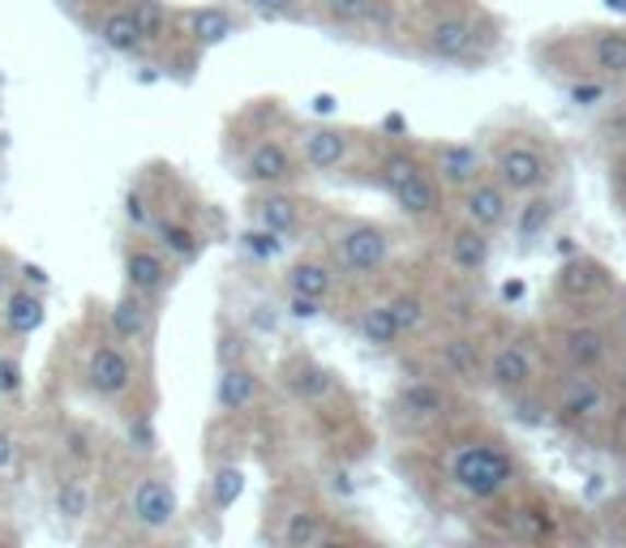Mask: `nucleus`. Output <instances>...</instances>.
<instances>
[{"label":"nucleus","mask_w":626,"mask_h":548,"mask_svg":"<svg viewBox=\"0 0 626 548\" xmlns=\"http://www.w3.org/2000/svg\"><path fill=\"white\" fill-rule=\"evenodd\" d=\"M520 476L515 454L494 438H468L455 442L447 454V485L468 501H498Z\"/></svg>","instance_id":"obj_1"},{"label":"nucleus","mask_w":626,"mask_h":548,"mask_svg":"<svg viewBox=\"0 0 626 548\" xmlns=\"http://www.w3.org/2000/svg\"><path fill=\"white\" fill-rule=\"evenodd\" d=\"M485 26L468 4H433L420 26V51L442 65H480L485 60Z\"/></svg>","instance_id":"obj_2"},{"label":"nucleus","mask_w":626,"mask_h":548,"mask_svg":"<svg viewBox=\"0 0 626 548\" xmlns=\"http://www.w3.org/2000/svg\"><path fill=\"white\" fill-rule=\"evenodd\" d=\"M326 253L344 279L369 283L391 266V232L373 219H339L326 236Z\"/></svg>","instance_id":"obj_3"},{"label":"nucleus","mask_w":626,"mask_h":548,"mask_svg":"<svg viewBox=\"0 0 626 548\" xmlns=\"http://www.w3.org/2000/svg\"><path fill=\"white\" fill-rule=\"evenodd\" d=\"M378 189L399 206V214H408L417 223L442 210V185H438L433 167H425L408 150H391L378 159Z\"/></svg>","instance_id":"obj_4"},{"label":"nucleus","mask_w":626,"mask_h":548,"mask_svg":"<svg viewBox=\"0 0 626 548\" xmlns=\"http://www.w3.org/2000/svg\"><path fill=\"white\" fill-rule=\"evenodd\" d=\"M82 382H86V390L95 399H125L134 390V382H138V360L129 355V343H120L112 335L100 339V343H91L86 360H82Z\"/></svg>","instance_id":"obj_5"},{"label":"nucleus","mask_w":626,"mask_h":548,"mask_svg":"<svg viewBox=\"0 0 626 548\" xmlns=\"http://www.w3.org/2000/svg\"><path fill=\"white\" fill-rule=\"evenodd\" d=\"M549 159H545V150L532 147V142H507V147H498L494 154V180H502L511 194H541L545 185H549Z\"/></svg>","instance_id":"obj_6"},{"label":"nucleus","mask_w":626,"mask_h":548,"mask_svg":"<svg viewBox=\"0 0 626 548\" xmlns=\"http://www.w3.org/2000/svg\"><path fill=\"white\" fill-rule=\"evenodd\" d=\"M176 489L167 476L159 471H142L134 485H129V518L142 527V532H167L176 523Z\"/></svg>","instance_id":"obj_7"},{"label":"nucleus","mask_w":626,"mask_h":548,"mask_svg":"<svg viewBox=\"0 0 626 548\" xmlns=\"http://www.w3.org/2000/svg\"><path fill=\"white\" fill-rule=\"evenodd\" d=\"M301 163L310 167L313 176H335L339 167L352 163L357 154V133L352 129H339V125H310L301 129Z\"/></svg>","instance_id":"obj_8"},{"label":"nucleus","mask_w":626,"mask_h":548,"mask_svg":"<svg viewBox=\"0 0 626 548\" xmlns=\"http://www.w3.org/2000/svg\"><path fill=\"white\" fill-rule=\"evenodd\" d=\"M511 189L502 185V180H494V176H480L476 185H468L464 194H460V214H464V223L472 228H480V232H498V228H507L511 223Z\"/></svg>","instance_id":"obj_9"},{"label":"nucleus","mask_w":626,"mask_h":548,"mask_svg":"<svg viewBox=\"0 0 626 548\" xmlns=\"http://www.w3.org/2000/svg\"><path fill=\"white\" fill-rule=\"evenodd\" d=\"M241 176H245V185H254V189L292 185V180H297V154L288 150V142H279V138H262V142H254V147L245 150Z\"/></svg>","instance_id":"obj_10"},{"label":"nucleus","mask_w":626,"mask_h":548,"mask_svg":"<svg viewBox=\"0 0 626 548\" xmlns=\"http://www.w3.org/2000/svg\"><path fill=\"white\" fill-rule=\"evenodd\" d=\"M107 335L120 339V343H134V348L151 343V335H155V300L125 288V296L107 308Z\"/></svg>","instance_id":"obj_11"},{"label":"nucleus","mask_w":626,"mask_h":548,"mask_svg":"<svg viewBox=\"0 0 626 548\" xmlns=\"http://www.w3.org/2000/svg\"><path fill=\"white\" fill-rule=\"evenodd\" d=\"M250 210H254V223H262V228H270L279 236H297L305 214H310V201L292 194L288 185H270V189H258Z\"/></svg>","instance_id":"obj_12"},{"label":"nucleus","mask_w":626,"mask_h":548,"mask_svg":"<svg viewBox=\"0 0 626 548\" xmlns=\"http://www.w3.org/2000/svg\"><path fill=\"white\" fill-rule=\"evenodd\" d=\"M125 283L134 292H142V296L159 300L172 288V257L163 249H155V245H147V241L129 245L125 249Z\"/></svg>","instance_id":"obj_13"},{"label":"nucleus","mask_w":626,"mask_h":548,"mask_svg":"<svg viewBox=\"0 0 626 548\" xmlns=\"http://www.w3.org/2000/svg\"><path fill=\"white\" fill-rule=\"evenodd\" d=\"M536 377V360L523 343H498L485 355V382L502 395H523Z\"/></svg>","instance_id":"obj_14"},{"label":"nucleus","mask_w":626,"mask_h":548,"mask_svg":"<svg viewBox=\"0 0 626 548\" xmlns=\"http://www.w3.org/2000/svg\"><path fill=\"white\" fill-rule=\"evenodd\" d=\"M447 411H451V390L433 377H417L395 395V416L404 424H438Z\"/></svg>","instance_id":"obj_15"},{"label":"nucleus","mask_w":626,"mask_h":548,"mask_svg":"<svg viewBox=\"0 0 626 548\" xmlns=\"http://www.w3.org/2000/svg\"><path fill=\"white\" fill-rule=\"evenodd\" d=\"M433 176H438L442 189L464 194L468 185H476L485 176V154L472 142H447V147L433 150Z\"/></svg>","instance_id":"obj_16"},{"label":"nucleus","mask_w":626,"mask_h":548,"mask_svg":"<svg viewBox=\"0 0 626 548\" xmlns=\"http://www.w3.org/2000/svg\"><path fill=\"white\" fill-rule=\"evenodd\" d=\"M95 39L104 44L112 56H125V60H134V56H147V35H142V26L134 22V13L125 9V4H112L104 9L100 18H95Z\"/></svg>","instance_id":"obj_17"},{"label":"nucleus","mask_w":626,"mask_h":548,"mask_svg":"<svg viewBox=\"0 0 626 548\" xmlns=\"http://www.w3.org/2000/svg\"><path fill=\"white\" fill-rule=\"evenodd\" d=\"M339 266L331 261V253L326 257H297L292 266H288V275H283V283H288V292H297V296H310L317 304H326V300L335 296V288H339Z\"/></svg>","instance_id":"obj_18"},{"label":"nucleus","mask_w":626,"mask_h":548,"mask_svg":"<svg viewBox=\"0 0 626 548\" xmlns=\"http://www.w3.org/2000/svg\"><path fill=\"white\" fill-rule=\"evenodd\" d=\"M605 411V386L601 377H575L571 386L563 390V399L554 403V420L563 429H583Z\"/></svg>","instance_id":"obj_19"},{"label":"nucleus","mask_w":626,"mask_h":548,"mask_svg":"<svg viewBox=\"0 0 626 548\" xmlns=\"http://www.w3.org/2000/svg\"><path fill=\"white\" fill-rule=\"evenodd\" d=\"M335 540V527H331V514H322L317 505L301 501L283 514V527H279V545L288 548H317Z\"/></svg>","instance_id":"obj_20"},{"label":"nucleus","mask_w":626,"mask_h":548,"mask_svg":"<svg viewBox=\"0 0 626 548\" xmlns=\"http://www.w3.org/2000/svg\"><path fill=\"white\" fill-rule=\"evenodd\" d=\"M155 236H159V249L167 253L172 261H181V266H189V261H198L202 249H207V236L194 228V223H185V219H176V214H155Z\"/></svg>","instance_id":"obj_21"},{"label":"nucleus","mask_w":626,"mask_h":548,"mask_svg":"<svg viewBox=\"0 0 626 548\" xmlns=\"http://www.w3.org/2000/svg\"><path fill=\"white\" fill-rule=\"evenodd\" d=\"M563 360L571 364L575 373H596L610 360V339L596 326H571L563 330Z\"/></svg>","instance_id":"obj_22"},{"label":"nucleus","mask_w":626,"mask_h":548,"mask_svg":"<svg viewBox=\"0 0 626 548\" xmlns=\"http://www.w3.org/2000/svg\"><path fill=\"white\" fill-rule=\"evenodd\" d=\"M317 9L331 26H344V31H373V26H386L391 18L386 0H317Z\"/></svg>","instance_id":"obj_23"},{"label":"nucleus","mask_w":626,"mask_h":548,"mask_svg":"<svg viewBox=\"0 0 626 548\" xmlns=\"http://www.w3.org/2000/svg\"><path fill=\"white\" fill-rule=\"evenodd\" d=\"M254 399H258V373L250 364H228L215 386V407L223 416H241L254 407Z\"/></svg>","instance_id":"obj_24"},{"label":"nucleus","mask_w":626,"mask_h":548,"mask_svg":"<svg viewBox=\"0 0 626 548\" xmlns=\"http://www.w3.org/2000/svg\"><path fill=\"white\" fill-rule=\"evenodd\" d=\"M489 257H494V241H489V232H480V228H455L451 232V241H447V261L460 270V275H480L485 266H489Z\"/></svg>","instance_id":"obj_25"},{"label":"nucleus","mask_w":626,"mask_h":548,"mask_svg":"<svg viewBox=\"0 0 626 548\" xmlns=\"http://www.w3.org/2000/svg\"><path fill=\"white\" fill-rule=\"evenodd\" d=\"M357 339L373 351H395L404 343V330H399V322H395L386 300H373V304H366L357 313Z\"/></svg>","instance_id":"obj_26"},{"label":"nucleus","mask_w":626,"mask_h":548,"mask_svg":"<svg viewBox=\"0 0 626 548\" xmlns=\"http://www.w3.org/2000/svg\"><path fill=\"white\" fill-rule=\"evenodd\" d=\"M610 288V270L601 266V261H592V257H567L563 261V270H558V296L567 300H588L596 296V292H605Z\"/></svg>","instance_id":"obj_27"},{"label":"nucleus","mask_w":626,"mask_h":548,"mask_svg":"<svg viewBox=\"0 0 626 548\" xmlns=\"http://www.w3.org/2000/svg\"><path fill=\"white\" fill-rule=\"evenodd\" d=\"M438 364L447 377L455 382H480L485 377V355H480V343L468 339V335H451L438 343Z\"/></svg>","instance_id":"obj_28"},{"label":"nucleus","mask_w":626,"mask_h":548,"mask_svg":"<svg viewBox=\"0 0 626 548\" xmlns=\"http://www.w3.org/2000/svg\"><path fill=\"white\" fill-rule=\"evenodd\" d=\"M4 330L9 335H18V339H26V335H35L39 326H44V296L39 292H31V288H13L9 296H4Z\"/></svg>","instance_id":"obj_29"},{"label":"nucleus","mask_w":626,"mask_h":548,"mask_svg":"<svg viewBox=\"0 0 626 548\" xmlns=\"http://www.w3.org/2000/svg\"><path fill=\"white\" fill-rule=\"evenodd\" d=\"M185 26H189V39H194V44L215 48V44H228L241 22H236L223 4H202V9H194V13L185 18Z\"/></svg>","instance_id":"obj_30"},{"label":"nucleus","mask_w":626,"mask_h":548,"mask_svg":"<svg viewBox=\"0 0 626 548\" xmlns=\"http://www.w3.org/2000/svg\"><path fill=\"white\" fill-rule=\"evenodd\" d=\"M283 386L301 403H317L331 390V369H322L310 355H297V360H288V369H283Z\"/></svg>","instance_id":"obj_31"},{"label":"nucleus","mask_w":626,"mask_h":548,"mask_svg":"<svg viewBox=\"0 0 626 548\" xmlns=\"http://www.w3.org/2000/svg\"><path fill=\"white\" fill-rule=\"evenodd\" d=\"M125 9L134 13V22L142 26V35H147V44H151V48L172 35V13H167V4H163V0H125Z\"/></svg>","instance_id":"obj_32"},{"label":"nucleus","mask_w":626,"mask_h":548,"mask_svg":"<svg viewBox=\"0 0 626 548\" xmlns=\"http://www.w3.org/2000/svg\"><path fill=\"white\" fill-rule=\"evenodd\" d=\"M386 304H391V313H395L404 339H417L420 330H425V322H429V300L420 296V292H413V288H404V292L386 296Z\"/></svg>","instance_id":"obj_33"},{"label":"nucleus","mask_w":626,"mask_h":548,"mask_svg":"<svg viewBox=\"0 0 626 548\" xmlns=\"http://www.w3.org/2000/svg\"><path fill=\"white\" fill-rule=\"evenodd\" d=\"M592 65L605 78H626V31H596V39H592Z\"/></svg>","instance_id":"obj_34"},{"label":"nucleus","mask_w":626,"mask_h":548,"mask_svg":"<svg viewBox=\"0 0 626 548\" xmlns=\"http://www.w3.org/2000/svg\"><path fill=\"white\" fill-rule=\"evenodd\" d=\"M56 514H60L65 523H82V518L91 514V485H86L82 476H65V480L56 485Z\"/></svg>","instance_id":"obj_35"},{"label":"nucleus","mask_w":626,"mask_h":548,"mask_svg":"<svg viewBox=\"0 0 626 548\" xmlns=\"http://www.w3.org/2000/svg\"><path fill=\"white\" fill-rule=\"evenodd\" d=\"M549 219H554V201L541 198V194H528V206H523L520 219H515V236H520V245L541 241V232L549 228Z\"/></svg>","instance_id":"obj_36"},{"label":"nucleus","mask_w":626,"mask_h":548,"mask_svg":"<svg viewBox=\"0 0 626 548\" xmlns=\"http://www.w3.org/2000/svg\"><path fill=\"white\" fill-rule=\"evenodd\" d=\"M241 489H245V476H241V467H219V471H215V480H210V498H215V510H228L232 501L241 498Z\"/></svg>","instance_id":"obj_37"},{"label":"nucleus","mask_w":626,"mask_h":548,"mask_svg":"<svg viewBox=\"0 0 626 548\" xmlns=\"http://www.w3.org/2000/svg\"><path fill=\"white\" fill-rule=\"evenodd\" d=\"M241 241H245V249L258 253V257H279V253H283V236H279V232H270V228H262V223H254Z\"/></svg>","instance_id":"obj_38"},{"label":"nucleus","mask_w":626,"mask_h":548,"mask_svg":"<svg viewBox=\"0 0 626 548\" xmlns=\"http://www.w3.org/2000/svg\"><path fill=\"white\" fill-rule=\"evenodd\" d=\"M22 395V360L13 351H0V399Z\"/></svg>","instance_id":"obj_39"},{"label":"nucleus","mask_w":626,"mask_h":548,"mask_svg":"<svg viewBox=\"0 0 626 548\" xmlns=\"http://www.w3.org/2000/svg\"><path fill=\"white\" fill-rule=\"evenodd\" d=\"M245 4H250L258 18H270V22H279V18H292V13H297L305 0H245Z\"/></svg>","instance_id":"obj_40"},{"label":"nucleus","mask_w":626,"mask_h":548,"mask_svg":"<svg viewBox=\"0 0 626 548\" xmlns=\"http://www.w3.org/2000/svg\"><path fill=\"white\" fill-rule=\"evenodd\" d=\"M125 214H129V223H134V228H151V223H155V210H151L147 194H129Z\"/></svg>","instance_id":"obj_41"},{"label":"nucleus","mask_w":626,"mask_h":548,"mask_svg":"<svg viewBox=\"0 0 626 548\" xmlns=\"http://www.w3.org/2000/svg\"><path fill=\"white\" fill-rule=\"evenodd\" d=\"M65 450H69L73 463H91V454H95V450H91V433H86V429H73V433L65 438Z\"/></svg>","instance_id":"obj_42"},{"label":"nucleus","mask_w":626,"mask_h":548,"mask_svg":"<svg viewBox=\"0 0 626 548\" xmlns=\"http://www.w3.org/2000/svg\"><path fill=\"white\" fill-rule=\"evenodd\" d=\"M601 100H605V86H601V82H579V86H571V103H579V107H596Z\"/></svg>","instance_id":"obj_43"},{"label":"nucleus","mask_w":626,"mask_h":548,"mask_svg":"<svg viewBox=\"0 0 626 548\" xmlns=\"http://www.w3.org/2000/svg\"><path fill=\"white\" fill-rule=\"evenodd\" d=\"M129 442H138V450H155V429H151V416H138L129 424Z\"/></svg>","instance_id":"obj_44"},{"label":"nucleus","mask_w":626,"mask_h":548,"mask_svg":"<svg viewBox=\"0 0 626 548\" xmlns=\"http://www.w3.org/2000/svg\"><path fill=\"white\" fill-rule=\"evenodd\" d=\"M13 458H18V438L9 429H0V476L13 467Z\"/></svg>","instance_id":"obj_45"},{"label":"nucleus","mask_w":626,"mask_h":548,"mask_svg":"<svg viewBox=\"0 0 626 548\" xmlns=\"http://www.w3.org/2000/svg\"><path fill=\"white\" fill-rule=\"evenodd\" d=\"M9 296V257L0 253V300Z\"/></svg>","instance_id":"obj_46"},{"label":"nucleus","mask_w":626,"mask_h":548,"mask_svg":"<svg viewBox=\"0 0 626 548\" xmlns=\"http://www.w3.org/2000/svg\"><path fill=\"white\" fill-rule=\"evenodd\" d=\"M605 9L610 13H626V0H605Z\"/></svg>","instance_id":"obj_47"},{"label":"nucleus","mask_w":626,"mask_h":548,"mask_svg":"<svg viewBox=\"0 0 626 548\" xmlns=\"http://www.w3.org/2000/svg\"><path fill=\"white\" fill-rule=\"evenodd\" d=\"M623 390H626V364H623Z\"/></svg>","instance_id":"obj_48"}]
</instances>
